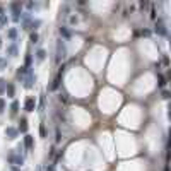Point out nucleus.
I'll return each mask as SVG.
<instances>
[{
  "mask_svg": "<svg viewBox=\"0 0 171 171\" xmlns=\"http://www.w3.org/2000/svg\"><path fill=\"white\" fill-rule=\"evenodd\" d=\"M60 34L62 36H65V38H68V29L67 27H60Z\"/></svg>",
  "mask_w": 171,
  "mask_h": 171,
  "instance_id": "16",
  "label": "nucleus"
},
{
  "mask_svg": "<svg viewBox=\"0 0 171 171\" xmlns=\"http://www.w3.org/2000/svg\"><path fill=\"white\" fill-rule=\"evenodd\" d=\"M5 91H7V96H9V98H14V86L12 84H7Z\"/></svg>",
  "mask_w": 171,
  "mask_h": 171,
  "instance_id": "11",
  "label": "nucleus"
},
{
  "mask_svg": "<svg viewBox=\"0 0 171 171\" xmlns=\"http://www.w3.org/2000/svg\"><path fill=\"white\" fill-rule=\"evenodd\" d=\"M7 26V15L4 12L0 14V27H5Z\"/></svg>",
  "mask_w": 171,
  "mask_h": 171,
  "instance_id": "12",
  "label": "nucleus"
},
{
  "mask_svg": "<svg viewBox=\"0 0 171 171\" xmlns=\"http://www.w3.org/2000/svg\"><path fill=\"white\" fill-rule=\"evenodd\" d=\"M34 108H36V99L29 96L26 99V103H24V109H26V111H34Z\"/></svg>",
  "mask_w": 171,
  "mask_h": 171,
  "instance_id": "2",
  "label": "nucleus"
},
{
  "mask_svg": "<svg viewBox=\"0 0 171 171\" xmlns=\"http://www.w3.org/2000/svg\"><path fill=\"white\" fill-rule=\"evenodd\" d=\"M24 145H26V149H33V137L31 135H26L24 137Z\"/></svg>",
  "mask_w": 171,
  "mask_h": 171,
  "instance_id": "6",
  "label": "nucleus"
},
{
  "mask_svg": "<svg viewBox=\"0 0 171 171\" xmlns=\"http://www.w3.org/2000/svg\"><path fill=\"white\" fill-rule=\"evenodd\" d=\"M5 135L9 139H15L17 137V128H14V127H7L5 128Z\"/></svg>",
  "mask_w": 171,
  "mask_h": 171,
  "instance_id": "3",
  "label": "nucleus"
},
{
  "mask_svg": "<svg viewBox=\"0 0 171 171\" xmlns=\"http://www.w3.org/2000/svg\"><path fill=\"white\" fill-rule=\"evenodd\" d=\"M33 81H34V77H33V74L29 72V75H27V79H26V84H24V86H26L27 89H29V87H33Z\"/></svg>",
  "mask_w": 171,
  "mask_h": 171,
  "instance_id": "10",
  "label": "nucleus"
},
{
  "mask_svg": "<svg viewBox=\"0 0 171 171\" xmlns=\"http://www.w3.org/2000/svg\"><path fill=\"white\" fill-rule=\"evenodd\" d=\"M12 171H19V170H17V168H15V166H12Z\"/></svg>",
  "mask_w": 171,
  "mask_h": 171,
  "instance_id": "21",
  "label": "nucleus"
},
{
  "mask_svg": "<svg viewBox=\"0 0 171 171\" xmlns=\"http://www.w3.org/2000/svg\"><path fill=\"white\" fill-rule=\"evenodd\" d=\"M7 159H9L10 166H15V168H17V166H22V163H24V159L21 157V154H15V152H10Z\"/></svg>",
  "mask_w": 171,
  "mask_h": 171,
  "instance_id": "1",
  "label": "nucleus"
},
{
  "mask_svg": "<svg viewBox=\"0 0 171 171\" xmlns=\"http://www.w3.org/2000/svg\"><path fill=\"white\" fill-rule=\"evenodd\" d=\"M45 57H46V51H45V50H38V53H36V60L43 62V60H45Z\"/></svg>",
  "mask_w": 171,
  "mask_h": 171,
  "instance_id": "9",
  "label": "nucleus"
},
{
  "mask_svg": "<svg viewBox=\"0 0 171 171\" xmlns=\"http://www.w3.org/2000/svg\"><path fill=\"white\" fill-rule=\"evenodd\" d=\"M17 108H19V103L14 101V103H12V106H10V111H12V113H17Z\"/></svg>",
  "mask_w": 171,
  "mask_h": 171,
  "instance_id": "14",
  "label": "nucleus"
},
{
  "mask_svg": "<svg viewBox=\"0 0 171 171\" xmlns=\"http://www.w3.org/2000/svg\"><path fill=\"white\" fill-rule=\"evenodd\" d=\"M0 48H2V40H0Z\"/></svg>",
  "mask_w": 171,
  "mask_h": 171,
  "instance_id": "22",
  "label": "nucleus"
},
{
  "mask_svg": "<svg viewBox=\"0 0 171 171\" xmlns=\"http://www.w3.org/2000/svg\"><path fill=\"white\" fill-rule=\"evenodd\" d=\"M156 33H159V34H166V27H164V24H163V21H157V24H156Z\"/></svg>",
  "mask_w": 171,
  "mask_h": 171,
  "instance_id": "5",
  "label": "nucleus"
},
{
  "mask_svg": "<svg viewBox=\"0 0 171 171\" xmlns=\"http://www.w3.org/2000/svg\"><path fill=\"white\" fill-rule=\"evenodd\" d=\"M7 53L10 55V57H15V55H17V46H15V43H12L10 46H7Z\"/></svg>",
  "mask_w": 171,
  "mask_h": 171,
  "instance_id": "7",
  "label": "nucleus"
},
{
  "mask_svg": "<svg viewBox=\"0 0 171 171\" xmlns=\"http://www.w3.org/2000/svg\"><path fill=\"white\" fill-rule=\"evenodd\" d=\"M12 10H14V21H19V5L17 4H12Z\"/></svg>",
  "mask_w": 171,
  "mask_h": 171,
  "instance_id": "8",
  "label": "nucleus"
},
{
  "mask_svg": "<svg viewBox=\"0 0 171 171\" xmlns=\"http://www.w3.org/2000/svg\"><path fill=\"white\" fill-rule=\"evenodd\" d=\"M57 50H58V57H57V60L60 62V58H65V48L62 46V40L58 41V46H57Z\"/></svg>",
  "mask_w": 171,
  "mask_h": 171,
  "instance_id": "4",
  "label": "nucleus"
},
{
  "mask_svg": "<svg viewBox=\"0 0 171 171\" xmlns=\"http://www.w3.org/2000/svg\"><path fill=\"white\" fill-rule=\"evenodd\" d=\"M7 87V82L4 81V79H0V94H2V92H4V89Z\"/></svg>",
  "mask_w": 171,
  "mask_h": 171,
  "instance_id": "15",
  "label": "nucleus"
},
{
  "mask_svg": "<svg viewBox=\"0 0 171 171\" xmlns=\"http://www.w3.org/2000/svg\"><path fill=\"white\" fill-rule=\"evenodd\" d=\"M4 109H5V103H4L2 98H0V113H4Z\"/></svg>",
  "mask_w": 171,
  "mask_h": 171,
  "instance_id": "18",
  "label": "nucleus"
},
{
  "mask_svg": "<svg viewBox=\"0 0 171 171\" xmlns=\"http://www.w3.org/2000/svg\"><path fill=\"white\" fill-rule=\"evenodd\" d=\"M22 125H21V130H22V132H26V128H27V125H26V120H22Z\"/></svg>",
  "mask_w": 171,
  "mask_h": 171,
  "instance_id": "19",
  "label": "nucleus"
},
{
  "mask_svg": "<svg viewBox=\"0 0 171 171\" xmlns=\"http://www.w3.org/2000/svg\"><path fill=\"white\" fill-rule=\"evenodd\" d=\"M4 65H5V60H4V58H0V70H2V67H4Z\"/></svg>",
  "mask_w": 171,
  "mask_h": 171,
  "instance_id": "20",
  "label": "nucleus"
},
{
  "mask_svg": "<svg viewBox=\"0 0 171 171\" xmlns=\"http://www.w3.org/2000/svg\"><path fill=\"white\" fill-rule=\"evenodd\" d=\"M38 40H40L38 33H31V41H33V43H38Z\"/></svg>",
  "mask_w": 171,
  "mask_h": 171,
  "instance_id": "17",
  "label": "nucleus"
},
{
  "mask_svg": "<svg viewBox=\"0 0 171 171\" xmlns=\"http://www.w3.org/2000/svg\"><path fill=\"white\" fill-rule=\"evenodd\" d=\"M7 36L14 41V40H15V36H17V31H15V29H9V31H7Z\"/></svg>",
  "mask_w": 171,
  "mask_h": 171,
  "instance_id": "13",
  "label": "nucleus"
}]
</instances>
